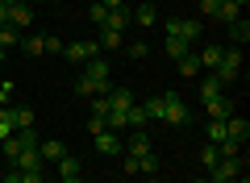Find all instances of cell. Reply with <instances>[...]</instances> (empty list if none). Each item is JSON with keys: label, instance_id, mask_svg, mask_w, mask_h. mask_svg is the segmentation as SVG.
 <instances>
[{"label": "cell", "instance_id": "obj_1", "mask_svg": "<svg viewBox=\"0 0 250 183\" xmlns=\"http://www.w3.org/2000/svg\"><path fill=\"white\" fill-rule=\"evenodd\" d=\"M188 121H192L188 104L175 96V92H163V125H175V129H179V125H188Z\"/></svg>", "mask_w": 250, "mask_h": 183}, {"label": "cell", "instance_id": "obj_2", "mask_svg": "<svg viewBox=\"0 0 250 183\" xmlns=\"http://www.w3.org/2000/svg\"><path fill=\"white\" fill-rule=\"evenodd\" d=\"M217 75H221V83L229 87L233 79L242 75V50L233 46V50H221V62H217Z\"/></svg>", "mask_w": 250, "mask_h": 183}, {"label": "cell", "instance_id": "obj_3", "mask_svg": "<svg viewBox=\"0 0 250 183\" xmlns=\"http://www.w3.org/2000/svg\"><path fill=\"white\" fill-rule=\"evenodd\" d=\"M242 175V158H221L217 166H208V183H229Z\"/></svg>", "mask_w": 250, "mask_h": 183}, {"label": "cell", "instance_id": "obj_4", "mask_svg": "<svg viewBox=\"0 0 250 183\" xmlns=\"http://www.w3.org/2000/svg\"><path fill=\"white\" fill-rule=\"evenodd\" d=\"M205 113H208V121H229L233 117V96L225 92V96H217V100H205Z\"/></svg>", "mask_w": 250, "mask_h": 183}, {"label": "cell", "instance_id": "obj_5", "mask_svg": "<svg viewBox=\"0 0 250 183\" xmlns=\"http://www.w3.org/2000/svg\"><path fill=\"white\" fill-rule=\"evenodd\" d=\"M167 34H175V38H188V42H196V38H200V21H188V17H171L167 21Z\"/></svg>", "mask_w": 250, "mask_h": 183}, {"label": "cell", "instance_id": "obj_6", "mask_svg": "<svg viewBox=\"0 0 250 183\" xmlns=\"http://www.w3.org/2000/svg\"><path fill=\"white\" fill-rule=\"evenodd\" d=\"M92 138H96V154H108V158H113V154H121V138H117V133L113 129H100V133H92Z\"/></svg>", "mask_w": 250, "mask_h": 183}, {"label": "cell", "instance_id": "obj_7", "mask_svg": "<svg viewBox=\"0 0 250 183\" xmlns=\"http://www.w3.org/2000/svg\"><path fill=\"white\" fill-rule=\"evenodd\" d=\"M62 54H67L71 62H88V59L100 54V46L96 42H71V46H62Z\"/></svg>", "mask_w": 250, "mask_h": 183}, {"label": "cell", "instance_id": "obj_8", "mask_svg": "<svg viewBox=\"0 0 250 183\" xmlns=\"http://www.w3.org/2000/svg\"><path fill=\"white\" fill-rule=\"evenodd\" d=\"M217 96H225V83H221L217 71H208V75L200 79V100H217Z\"/></svg>", "mask_w": 250, "mask_h": 183}, {"label": "cell", "instance_id": "obj_9", "mask_svg": "<svg viewBox=\"0 0 250 183\" xmlns=\"http://www.w3.org/2000/svg\"><path fill=\"white\" fill-rule=\"evenodd\" d=\"M9 25H13V29L34 25V4H9Z\"/></svg>", "mask_w": 250, "mask_h": 183}, {"label": "cell", "instance_id": "obj_10", "mask_svg": "<svg viewBox=\"0 0 250 183\" xmlns=\"http://www.w3.org/2000/svg\"><path fill=\"white\" fill-rule=\"evenodd\" d=\"M225 138H233V142H242V146H246V138H250V121L233 113L229 121H225Z\"/></svg>", "mask_w": 250, "mask_h": 183}, {"label": "cell", "instance_id": "obj_11", "mask_svg": "<svg viewBox=\"0 0 250 183\" xmlns=\"http://www.w3.org/2000/svg\"><path fill=\"white\" fill-rule=\"evenodd\" d=\"M9 166H17V171H42V154H38V146L34 150H21Z\"/></svg>", "mask_w": 250, "mask_h": 183}, {"label": "cell", "instance_id": "obj_12", "mask_svg": "<svg viewBox=\"0 0 250 183\" xmlns=\"http://www.w3.org/2000/svg\"><path fill=\"white\" fill-rule=\"evenodd\" d=\"M138 96L129 92V87H108V108H134Z\"/></svg>", "mask_w": 250, "mask_h": 183}, {"label": "cell", "instance_id": "obj_13", "mask_svg": "<svg viewBox=\"0 0 250 183\" xmlns=\"http://www.w3.org/2000/svg\"><path fill=\"white\" fill-rule=\"evenodd\" d=\"M129 21H134V25H154V21H159V9H154V4H138V9H129Z\"/></svg>", "mask_w": 250, "mask_h": 183}, {"label": "cell", "instance_id": "obj_14", "mask_svg": "<svg viewBox=\"0 0 250 183\" xmlns=\"http://www.w3.org/2000/svg\"><path fill=\"white\" fill-rule=\"evenodd\" d=\"M38 154H42V163H59V158L67 154V146H62L59 138H46L42 146H38Z\"/></svg>", "mask_w": 250, "mask_h": 183}, {"label": "cell", "instance_id": "obj_15", "mask_svg": "<svg viewBox=\"0 0 250 183\" xmlns=\"http://www.w3.org/2000/svg\"><path fill=\"white\" fill-rule=\"evenodd\" d=\"M229 42L238 46V50H242V46L250 42V21H246V17H238V21H229Z\"/></svg>", "mask_w": 250, "mask_h": 183}, {"label": "cell", "instance_id": "obj_16", "mask_svg": "<svg viewBox=\"0 0 250 183\" xmlns=\"http://www.w3.org/2000/svg\"><path fill=\"white\" fill-rule=\"evenodd\" d=\"M83 75L96 79V83L108 87V59H88V67H83Z\"/></svg>", "mask_w": 250, "mask_h": 183}, {"label": "cell", "instance_id": "obj_17", "mask_svg": "<svg viewBox=\"0 0 250 183\" xmlns=\"http://www.w3.org/2000/svg\"><path fill=\"white\" fill-rule=\"evenodd\" d=\"M163 50H167L171 59H184V54H192V42H188V38H175V34H167V42H163Z\"/></svg>", "mask_w": 250, "mask_h": 183}, {"label": "cell", "instance_id": "obj_18", "mask_svg": "<svg viewBox=\"0 0 250 183\" xmlns=\"http://www.w3.org/2000/svg\"><path fill=\"white\" fill-rule=\"evenodd\" d=\"M75 92H80V96H108V87H104V83H96V79H88V75L75 79Z\"/></svg>", "mask_w": 250, "mask_h": 183}, {"label": "cell", "instance_id": "obj_19", "mask_svg": "<svg viewBox=\"0 0 250 183\" xmlns=\"http://www.w3.org/2000/svg\"><path fill=\"white\" fill-rule=\"evenodd\" d=\"M96 46H100V50H121V46H125V38L117 34V29H104V25H100V38H96Z\"/></svg>", "mask_w": 250, "mask_h": 183}, {"label": "cell", "instance_id": "obj_20", "mask_svg": "<svg viewBox=\"0 0 250 183\" xmlns=\"http://www.w3.org/2000/svg\"><path fill=\"white\" fill-rule=\"evenodd\" d=\"M196 59H200V71H217V62H221V46H213V42H208L205 50L196 54Z\"/></svg>", "mask_w": 250, "mask_h": 183}, {"label": "cell", "instance_id": "obj_21", "mask_svg": "<svg viewBox=\"0 0 250 183\" xmlns=\"http://www.w3.org/2000/svg\"><path fill=\"white\" fill-rule=\"evenodd\" d=\"M125 25H129V9H125V4H121V9H108V17H104V29H117V34H121Z\"/></svg>", "mask_w": 250, "mask_h": 183}, {"label": "cell", "instance_id": "obj_22", "mask_svg": "<svg viewBox=\"0 0 250 183\" xmlns=\"http://www.w3.org/2000/svg\"><path fill=\"white\" fill-rule=\"evenodd\" d=\"M59 179H80V158H75V154H62L59 158Z\"/></svg>", "mask_w": 250, "mask_h": 183}, {"label": "cell", "instance_id": "obj_23", "mask_svg": "<svg viewBox=\"0 0 250 183\" xmlns=\"http://www.w3.org/2000/svg\"><path fill=\"white\" fill-rule=\"evenodd\" d=\"M104 125H108V129H129V108H108Z\"/></svg>", "mask_w": 250, "mask_h": 183}, {"label": "cell", "instance_id": "obj_24", "mask_svg": "<svg viewBox=\"0 0 250 183\" xmlns=\"http://www.w3.org/2000/svg\"><path fill=\"white\" fill-rule=\"evenodd\" d=\"M179 75H184V79H196V75H200V59H196V50L179 59Z\"/></svg>", "mask_w": 250, "mask_h": 183}, {"label": "cell", "instance_id": "obj_25", "mask_svg": "<svg viewBox=\"0 0 250 183\" xmlns=\"http://www.w3.org/2000/svg\"><path fill=\"white\" fill-rule=\"evenodd\" d=\"M13 129H34V108H13Z\"/></svg>", "mask_w": 250, "mask_h": 183}, {"label": "cell", "instance_id": "obj_26", "mask_svg": "<svg viewBox=\"0 0 250 183\" xmlns=\"http://www.w3.org/2000/svg\"><path fill=\"white\" fill-rule=\"evenodd\" d=\"M125 150H129V154H146V150H150V138H146V129H138L134 138H129V146H125Z\"/></svg>", "mask_w": 250, "mask_h": 183}, {"label": "cell", "instance_id": "obj_27", "mask_svg": "<svg viewBox=\"0 0 250 183\" xmlns=\"http://www.w3.org/2000/svg\"><path fill=\"white\" fill-rule=\"evenodd\" d=\"M142 108H146V121H163V96L142 100Z\"/></svg>", "mask_w": 250, "mask_h": 183}, {"label": "cell", "instance_id": "obj_28", "mask_svg": "<svg viewBox=\"0 0 250 183\" xmlns=\"http://www.w3.org/2000/svg\"><path fill=\"white\" fill-rule=\"evenodd\" d=\"M238 17H242V9H238V4L221 0V9H217V21H225V25H229V21H238Z\"/></svg>", "mask_w": 250, "mask_h": 183}, {"label": "cell", "instance_id": "obj_29", "mask_svg": "<svg viewBox=\"0 0 250 183\" xmlns=\"http://www.w3.org/2000/svg\"><path fill=\"white\" fill-rule=\"evenodd\" d=\"M138 171H142V175H159V158H154L150 150H146V154H138Z\"/></svg>", "mask_w": 250, "mask_h": 183}, {"label": "cell", "instance_id": "obj_30", "mask_svg": "<svg viewBox=\"0 0 250 183\" xmlns=\"http://www.w3.org/2000/svg\"><path fill=\"white\" fill-rule=\"evenodd\" d=\"M17 42H21V34H17V29H13V25H0V46H4V50H13Z\"/></svg>", "mask_w": 250, "mask_h": 183}, {"label": "cell", "instance_id": "obj_31", "mask_svg": "<svg viewBox=\"0 0 250 183\" xmlns=\"http://www.w3.org/2000/svg\"><path fill=\"white\" fill-rule=\"evenodd\" d=\"M200 163H205V166H217V163H221V154H217L213 142H205V150H200Z\"/></svg>", "mask_w": 250, "mask_h": 183}, {"label": "cell", "instance_id": "obj_32", "mask_svg": "<svg viewBox=\"0 0 250 183\" xmlns=\"http://www.w3.org/2000/svg\"><path fill=\"white\" fill-rule=\"evenodd\" d=\"M142 125H146V108L134 104V108H129V129H142Z\"/></svg>", "mask_w": 250, "mask_h": 183}, {"label": "cell", "instance_id": "obj_33", "mask_svg": "<svg viewBox=\"0 0 250 183\" xmlns=\"http://www.w3.org/2000/svg\"><path fill=\"white\" fill-rule=\"evenodd\" d=\"M208 142H225V121H208Z\"/></svg>", "mask_w": 250, "mask_h": 183}, {"label": "cell", "instance_id": "obj_34", "mask_svg": "<svg viewBox=\"0 0 250 183\" xmlns=\"http://www.w3.org/2000/svg\"><path fill=\"white\" fill-rule=\"evenodd\" d=\"M17 142H21V150H34L38 146V133L34 129H17Z\"/></svg>", "mask_w": 250, "mask_h": 183}, {"label": "cell", "instance_id": "obj_35", "mask_svg": "<svg viewBox=\"0 0 250 183\" xmlns=\"http://www.w3.org/2000/svg\"><path fill=\"white\" fill-rule=\"evenodd\" d=\"M21 46H25L29 54H46V46H42V38H34V34H29V38H21Z\"/></svg>", "mask_w": 250, "mask_h": 183}, {"label": "cell", "instance_id": "obj_36", "mask_svg": "<svg viewBox=\"0 0 250 183\" xmlns=\"http://www.w3.org/2000/svg\"><path fill=\"white\" fill-rule=\"evenodd\" d=\"M42 46H46V54H62V38H54V34H46Z\"/></svg>", "mask_w": 250, "mask_h": 183}, {"label": "cell", "instance_id": "obj_37", "mask_svg": "<svg viewBox=\"0 0 250 183\" xmlns=\"http://www.w3.org/2000/svg\"><path fill=\"white\" fill-rule=\"evenodd\" d=\"M92 117H108V96H92Z\"/></svg>", "mask_w": 250, "mask_h": 183}, {"label": "cell", "instance_id": "obj_38", "mask_svg": "<svg viewBox=\"0 0 250 183\" xmlns=\"http://www.w3.org/2000/svg\"><path fill=\"white\" fill-rule=\"evenodd\" d=\"M88 17L96 21V25H104V17H108V9H104V4H100V0H96V4H92V9H88Z\"/></svg>", "mask_w": 250, "mask_h": 183}, {"label": "cell", "instance_id": "obj_39", "mask_svg": "<svg viewBox=\"0 0 250 183\" xmlns=\"http://www.w3.org/2000/svg\"><path fill=\"white\" fill-rule=\"evenodd\" d=\"M217 9H221V0H200V13L205 17H217Z\"/></svg>", "mask_w": 250, "mask_h": 183}, {"label": "cell", "instance_id": "obj_40", "mask_svg": "<svg viewBox=\"0 0 250 183\" xmlns=\"http://www.w3.org/2000/svg\"><path fill=\"white\" fill-rule=\"evenodd\" d=\"M129 54H134V59H146V54H150V46H146V42H134V46H129Z\"/></svg>", "mask_w": 250, "mask_h": 183}, {"label": "cell", "instance_id": "obj_41", "mask_svg": "<svg viewBox=\"0 0 250 183\" xmlns=\"http://www.w3.org/2000/svg\"><path fill=\"white\" fill-rule=\"evenodd\" d=\"M21 183H46L42 171H21Z\"/></svg>", "mask_w": 250, "mask_h": 183}, {"label": "cell", "instance_id": "obj_42", "mask_svg": "<svg viewBox=\"0 0 250 183\" xmlns=\"http://www.w3.org/2000/svg\"><path fill=\"white\" fill-rule=\"evenodd\" d=\"M88 129L100 133V129H108V125H104V117H88Z\"/></svg>", "mask_w": 250, "mask_h": 183}, {"label": "cell", "instance_id": "obj_43", "mask_svg": "<svg viewBox=\"0 0 250 183\" xmlns=\"http://www.w3.org/2000/svg\"><path fill=\"white\" fill-rule=\"evenodd\" d=\"M4 183H21V171H17V166H9V175H4Z\"/></svg>", "mask_w": 250, "mask_h": 183}, {"label": "cell", "instance_id": "obj_44", "mask_svg": "<svg viewBox=\"0 0 250 183\" xmlns=\"http://www.w3.org/2000/svg\"><path fill=\"white\" fill-rule=\"evenodd\" d=\"M0 25H9V4L0 0Z\"/></svg>", "mask_w": 250, "mask_h": 183}, {"label": "cell", "instance_id": "obj_45", "mask_svg": "<svg viewBox=\"0 0 250 183\" xmlns=\"http://www.w3.org/2000/svg\"><path fill=\"white\" fill-rule=\"evenodd\" d=\"M100 4H104V9H121L125 0H100Z\"/></svg>", "mask_w": 250, "mask_h": 183}, {"label": "cell", "instance_id": "obj_46", "mask_svg": "<svg viewBox=\"0 0 250 183\" xmlns=\"http://www.w3.org/2000/svg\"><path fill=\"white\" fill-rule=\"evenodd\" d=\"M25 4H34V9H38V4H50V0H25Z\"/></svg>", "mask_w": 250, "mask_h": 183}, {"label": "cell", "instance_id": "obj_47", "mask_svg": "<svg viewBox=\"0 0 250 183\" xmlns=\"http://www.w3.org/2000/svg\"><path fill=\"white\" fill-rule=\"evenodd\" d=\"M229 183H250V179H246V175H238V179H229Z\"/></svg>", "mask_w": 250, "mask_h": 183}, {"label": "cell", "instance_id": "obj_48", "mask_svg": "<svg viewBox=\"0 0 250 183\" xmlns=\"http://www.w3.org/2000/svg\"><path fill=\"white\" fill-rule=\"evenodd\" d=\"M59 183H83V175H80V179H59Z\"/></svg>", "mask_w": 250, "mask_h": 183}, {"label": "cell", "instance_id": "obj_49", "mask_svg": "<svg viewBox=\"0 0 250 183\" xmlns=\"http://www.w3.org/2000/svg\"><path fill=\"white\" fill-rule=\"evenodd\" d=\"M4 59H9V50H4V46H0V62H4Z\"/></svg>", "mask_w": 250, "mask_h": 183}, {"label": "cell", "instance_id": "obj_50", "mask_svg": "<svg viewBox=\"0 0 250 183\" xmlns=\"http://www.w3.org/2000/svg\"><path fill=\"white\" fill-rule=\"evenodd\" d=\"M229 4H238V9H246V0H229Z\"/></svg>", "mask_w": 250, "mask_h": 183}, {"label": "cell", "instance_id": "obj_51", "mask_svg": "<svg viewBox=\"0 0 250 183\" xmlns=\"http://www.w3.org/2000/svg\"><path fill=\"white\" fill-rule=\"evenodd\" d=\"M4 4H25V0H4Z\"/></svg>", "mask_w": 250, "mask_h": 183}]
</instances>
